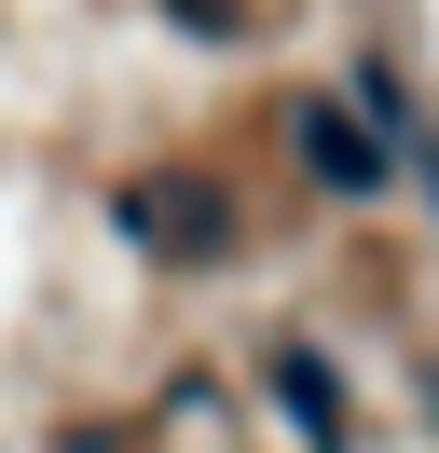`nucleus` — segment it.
Here are the masks:
<instances>
[{
    "label": "nucleus",
    "mask_w": 439,
    "mask_h": 453,
    "mask_svg": "<svg viewBox=\"0 0 439 453\" xmlns=\"http://www.w3.org/2000/svg\"><path fill=\"white\" fill-rule=\"evenodd\" d=\"M289 151L329 179V206H371V193H384V165H398V138H384L357 96H329V83H316V96H289Z\"/></svg>",
    "instance_id": "nucleus-1"
},
{
    "label": "nucleus",
    "mask_w": 439,
    "mask_h": 453,
    "mask_svg": "<svg viewBox=\"0 0 439 453\" xmlns=\"http://www.w3.org/2000/svg\"><path fill=\"white\" fill-rule=\"evenodd\" d=\"M274 385H289V412H302V426H289L302 453H343V385H316V357H302V343L274 357Z\"/></svg>",
    "instance_id": "nucleus-2"
},
{
    "label": "nucleus",
    "mask_w": 439,
    "mask_h": 453,
    "mask_svg": "<svg viewBox=\"0 0 439 453\" xmlns=\"http://www.w3.org/2000/svg\"><path fill=\"white\" fill-rule=\"evenodd\" d=\"M426 412H439V357H426Z\"/></svg>",
    "instance_id": "nucleus-3"
}]
</instances>
